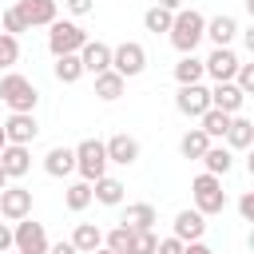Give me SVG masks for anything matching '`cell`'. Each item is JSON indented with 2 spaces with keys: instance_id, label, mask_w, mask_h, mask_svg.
<instances>
[{
  "instance_id": "9",
  "label": "cell",
  "mask_w": 254,
  "mask_h": 254,
  "mask_svg": "<svg viewBox=\"0 0 254 254\" xmlns=\"http://www.w3.org/2000/svg\"><path fill=\"white\" fill-rule=\"evenodd\" d=\"M238 56L230 52V48H214L206 60H202V75H210L214 83H230L234 79V71H238Z\"/></svg>"
},
{
  "instance_id": "28",
  "label": "cell",
  "mask_w": 254,
  "mask_h": 254,
  "mask_svg": "<svg viewBox=\"0 0 254 254\" xmlns=\"http://www.w3.org/2000/svg\"><path fill=\"white\" fill-rule=\"evenodd\" d=\"M175 79H179V87L202 83V60H198V56H183V60L175 64Z\"/></svg>"
},
{
  "instance_id": "25",
  "label": "cell",
  "mask_w": 254,
  "mask_h": 254,
  "mask_svg": "<svg viewBox=\"0 0 254 254\" xmlns=\"http://www.w3.org/2000/svg\"><path fill=\"white\" fill-rule=\"evenodd\" d=\"M123 87H127V79H123V75H115L111 67L95 75V95H99V99H107V103H111V99H119V95H123Z\"/></svg>"
},
{
  "instance_id": "27",
  "label": "cell",
  "mask_w": 254,
  "mask_h": 254,
  "mask_svg": "<svg viewBox=\"0 0 254 254\" xmlns=\"http://www.w3.org/2000/svg\"><path fill=\"white\" fill-rule=\"evenodd\" d=\"M52 71H56V79H60V83H75V79L83 75V64H79V52H75V56H56V64H52Z\"/></svg>"
},
{
  "instance_id": "26",
  "label": "cell",
  "mask_w": 254,
  "mask_h": 254,
  "mask_svg": "<svg viewBox=\"0 0 254 254\" xmlns=\"http://www.w3.org/2000/svg\"><path fill=\"white\" fill-rule=\"evenodd\" d=\"M230 119H234V115H226V111H214V107H210V111H202V115H198V123H202L198 131H202L206 139H222V135H226V127H230Z\"/></svg>"
},
{
  "instance_id": "34",
  "label": "cell",
  "mask_w": 254,
  "mask_h": 254,
  "mask_svg": "<svg viewBox=\"0 0 254 254\" xmlns=\"http://www.w3.org/2000/svg\"><path fill=\"white\" fill-rule=\"evenodd\" d=\"M20 60V44H16V36H4L0 32V67H12Z\"/></svg>"
},
{
  "instance_id": "21",
  "label": "cell",
  "mask_w": 254,
  "mask_h": 254,
  "mask_svg": "<svg viewBox=\"0 0 254 254\" xmlns=\"http://www.w3.org/2000/svg\"><path fill=\"white\" fill-rule=\"evenodd\" d=\"M79 254H91V250H99L103 246V230L95 226V222H79L75 230H71V238H67Z\"/></svg>"
},
{
  "instance_id": "6",
  "label": "cell",
  "mask_w": 254,
  "mask_h": 254,
  "mask_svg": "<svg viewBox=\"0 0 254 254\" xmlns=\"http://www.w3.org/2000/svg\"><path fill=\"white\" fill-rule=\"evenodd\" d=\"M48 246H52L48 230H44V222H32V214L12 226V250L16 254H48Z\"/></svg>"
},
{
  "instance_id": "36",
  "label": "cell",
  "mask_w": 254,
  "mask_h": 254,
  "mask_svg": "<svg viewBox=\"0 0 254 254\" xmlns=\"http://www.w3.org/2000/svg\"><path fill=\"white\" fill-rule=\"evenodd\" d=\"M20 32H28V24L20 20L16 8H8V12H4V36H20Z\"/></svg>"
},
{
  "instance_id": "12",
  "label": "cell",
  "mask_w": 254,
  "mask_h": 254,
  "mask_svg": "<svg viewBox=\"0 0 254 254\" xmlns=\"http://www.w3.org/2000/svg\"><path fill=\"white\" fill-rule=\"evenodd\" d=\"M175 107H179L183 115L198 119L202 111H210V87H202V83H187V87H179V95H175Z\"/></svg>"
},
{
  "instance_id": "18",
  "label": "cell",
  "mask_w": 254,
  "mask_h": 254,
  "mask_svg": "<svg viewBox=\"0 0 254 254\" xmlns=\"http://www.w3.org/2000/svg\"><path fill=\"white\" fill-rule=\"evenodd\" d=\"M222 139H226V151H246V147L254 143V123H250V119H242V115H234Z\"/></svg>"
},
{
  "instance_id": "16",
  "label": "cell",
  "mask_w": 254,
  "mask_h": 254,
  "mask_svg": "<svg viewBox=\"0 0 254 254\" xmlns=\"http://www.w3.org/2000/svg\"><path fill=\"white\" fill-rule=\"evenodd\" d=\"M28 167H32V151H28V147H16V143H4V151H0V171H4L8 179H20V175H28Z\"/></svg>"
},
{
  "instance_id": "39",
  "label": "cell",
  "mask_w": 254,
  "mask_h": 254,
  "mask_svg": "<svg viewBox=\"0 0 254 254\" xmlns=\"http://www.w3.org/2000/svg\"><path fill=\"white\" fill-rule=\"evenodd\" d=\"M64 8H67V12H75V16H87V12L95 8V0H64Z\"/></svg>"
},
{
  "instance_id": "29",
  "label": "cell",
  "mask_w": 254,
  "mask_h": 254,
  "mask_svg": "<svg viewBox=\"0 0 254 254\" xmlns=\"http://www.w3.org/2000/svg\"><path fill=\"white\" fill-rule=\"evenodd\" d=\"M206 147H210V139L194 127V131H187L183 139H179V151H183V159H202L206 155Z\"/></svg>"
},
{
  "instance_id": "5",
  "label": "cell",
  "mask_w": 254,
  "mask_h": 254,
  "mask_svg": "<svg viewBox=\"0 0 254 254\" xmlns=\"http://www.w3.org/2000/svg\"><path fill=\"white\" fill-rule=\"evenodd\" d=\"M190 194H194V210H198V214H218V210L226 206L222 179H214V175H206V171L190 183Z\"/></svg>"
},
{
  "instance_id": "1",
  "label": "cell",
  "mask_w": 254,
  "mask_h": 254,
  "mask_svg": "<svg viewBox=\"0 0 254 254\" xmlns=\"http://www.w3.org/2000/svg\"><path fill=\"white\" fill-rule=\"evenodd\" d=\"M171 44L183 52V56H194V48L202 44V36H206V16L202 12H194V8H179L175 12V20H171Z\"/></svg>"
},
{
  "instance_id": "38",
  "label": "cell",
  "mask_w": 254,
  "mask_h": 254,
  "mask_svg": "<svg viewBox=\"0 0 254 254\" xmlns=\"http://www.w3.org/2000/svg\"><path fill=\"white\" fill-rule=\"evenodd\" d=\"M155 254H183V242L171 234V238H159V246H155Z\"/></svg>"
},
{
  "instance_id": "13",
  "label": "cell",
  "mask_w": 254,
  "mask_h": 254,
  "mask_svg": "<svg viewBox=\"0 0 254 254\" xmlns=\"http://www.w3.org/2000/svg\"><path fill=\"white\" fill-rule=\"evenodd\" d=\"M202 234H206V214H198V210H179L175 214V238L187 246V242H202Z\"/></svg>"
},
{
  "instance_id": "7",
  "label": "cell",
  "mask_w": 254,
  "mask_h": 254,
  "mask_svg": "<svg viewBox=\"0 0 254 254\" xmlns=\"http://www.w3.org/2000/svg\"><path fill=\"white\" fill-rule=\"evenodd\" d=\"M143 67H147V52H143V44L123 40L119 48H111V71H115V75L131 79V75H143Z\"/></svg>"
},
{
  "instance_id": "30",
  "label": "cell",
  "mask_w": 254,
  "mask_h": 254,
  "mask_svg": "<svg viewBox=\"0 0 254 254\" xmlns=\"http://www.w3.org/2000/svg\"><path fill=\"white\" fill-rule=\"evenodd\" d=\"M64 202H67V210H87L91 206V183H71L67 187V194H64Z\"/></svg>"
},
{
  "instance_id": "8",
  "label": "cell",
  "mask_w": 254,
  "mask_h": 254,
  "mask_svg": "<svg viewBox=\"0 0 254 254\" xmlns=\"http://www.w3.org/2000/svg\"><path fill=\"white\" fill-rule=\"evenodd\" d=\"M0 127H4V139H8V143H16V147H28V143L40 135V123H36V115H32V111H12Z\"/></svg>"
},
{
  "instance_id": "4",
  "label": "cell",
  "mask_w": 254,
  "mask_h": 254,
  "mask_svg": "<svg viewBox=\"0 0 254 254\" xmlns=\"http://www.w3.org/2000/svg\"><path fill=\"white\" fill-rule=\"evenodd\" d=\"M71 151H75V171L83 175V183H95V179L107 175V151H103L99 139H83V143L71 147Z\"/></svg>"
},
{
  "instance_id": "14",
  "label": "cell",
  "mask_w": 254,
  "mask_h": 254,
  "mask_svg": "<svg viewBox=\"0 0 254 254\" xmlns=\"http://www.w3.org/2000/svg\"><path fill=\"white\" fill-rule=\"evenodd\" d=\"M79 64H83V71L99 75V71L111 67V48H107L103 40H87V44L79 48Z\"/></svg>"
},
{
  "instance_id": "45",
  "label": "cell",
  "mask_w": 254,
  "mask_h": 254,
  "mask_svg": "<svg viewBox=\"0 0 254 254\" xmlns=\"http://www.w3.org/2000/svg\"><path fill=\"white\" fill-rule=\"evenodd\" d=\"M91 254H115V250H107V246H99V250H91Z\"/></svg>"
},
{
  "instance_id": "24",
  "label": "cell",
  "mask_w": 254,
  "mask_h": 254,
  "mask_svg": "<svg viewBox=\"0 0 254 254\" xmlns=\"http://www.w3.org/2000/svg\"><path fill=\"white\" fill-rule=\"evenodd\" d=\"M202 167H206V175H214V179H222L230 167H234V155L226 151V147H206V155H202Z\"/></svg>"
},
{
  "instance_id": "46",
  "label": "cell",
  "mask_w": 254,
  "mask_h": 254,
  "mask_svg": "<svg viewBox=\"0 0 254 254\" xmlns=\"http://www.w3.org/2000/svg\"><path fill=\"white\" fill-rule=\"evenodd\" d=\"M4 143H8V139H4V127H0V151H4Z\"/></svg>"
},
{
  "instance_id": "44",
  "label": "cell",
  "mask_w": 254,
  "mask_h": 254,
  "mask_svg": "<svg viewBox=\"0 0 254 254\" xmlns=\"http://www.w3.org/2000/svg\"><path fill=\"white\" fill-rule=\"evenodd\" d=\"M4 187H8V175H4V171H0V190H4Z\"/></svg>"
},
{
  "instance_id": "17",
  "label": "cell",
  "mask_w": 254,
  "mask_h": 254,
  "mask_svg": "<svg viewBox=\"0 0 254 254\" xmlns=\"http://www.w3.org/2000/svg\"><path fill=\"white\" fill-rule=\"evenodd\" d=\"M242 103H246V95H242L234 83H214V87H210V107H214V111L238 115V111H242Z\"/></svg>"
},
{
  "instance_id": "19",
  "label": "cell",
  "mask_w": 254,
  "mask_h": 254,
  "mask_svg": "<svg viewBox=\"0 0 254 254\" xmlns=\"http://www.w3.org/2000/svg\"><path fill=\"white\" fill-rule=\"evenodd\" d=\"M44 171H48L52 179L71 175V171H75V151H71V147H52V151L44 155Z\"/></svg>"
},
{
  "instance_id": "10",
  "label": "cell",
  "mask_w": 254,
  "mask_h": 254,
  "mask_svg": "<svg viewBox=\"0 0 254 254\" xmlns=\"http://www.w3.org/2000/svg\"><path fill=\"white\" fill-rule=\"evenodd\" d=\"M0 214L8 222H20L32 214V190L28 187H4L0 190Z\"/></svg>"
},
{
  "instance_id": "41",
  "label": "cell",
  "mask_w": 254,
  "mask_h": 254,
  "mask_svg": "<svg viewBox=\"0 0 254 254\" xmlns=\"http://www.w3.org/2000/svg\"><path fill=\"white\" fill-rule=\"evenodd\" d=\"M183 254H214V250H210L206 242H187V246H183Z\"/></svg>"
},
{
  "instance_id": "20",
  "label": "cell",
  "mask_w": 254,
  "mask_h": 254,
  "mask_svg": "<svg viewBox=\"0 0 254 254\" xmlns=\"http://www.w3.org/2000/svg\"><path fill=\"white\" fill-rule=\"evenodd\" d=\"M155 222H159V214H155L151 202H131V206L123 210V222H119V226H127V230H151Z\"/></svg>"
},
{
  "instance_id": "37",
  "label": "cell",
  "mask_w": 254,
  "mask_h": 254,
  "mask_svg": "<svg viewBox=\"0 0 254 254\" xmlns=\"http://www.w3.org/2000/svg\"><path fill=\"white\" fill-rule=\"evenodd\" d=\"M238 214H242L246 222H254V190H246V194L238 198Z\"/></svg>"
},
{
  "instance_id": "23",
  "label": "cell",
  "mask_w": 254,
  "mask_h": 254,
  "mask_svg": "<svg viewBox=\"0 0 254 254\" xmlns=\"http://www.w3.org/2000/svg\"><path fill=\"white\" fill-rule=\"evenodd\" d=\"M91 198L103 202V206H119V202H123V183L111 179V175H103V179L91 183Z\"/></svg>"
},
{
  "instance_id": "11",
  "label": "cell",
  "mask_w": 254,
  "mask_h": 254,
  "mask_svg": "<svg viewBox=\"0 0 254 254\" xmlns=\"http://www.w3.org/2000/svg\"><path fill=\"white\" fill-rule=\"evenodd\" d=\"M12 8H16L20 20L28 24V32H32V28H48V24H56V0H16Z\"/></svg>"
},
{
  "instance_id": "43",
  "label": "cell",
  "mask_w": 254,
  "mask_h": 254,
  "mask_svg": "<svg viewBox=\"0 0 254 254\" xmlns=\"http://www.w3.org/2000/svg\"><path fill=\"white\" fill-rule=\"evenodd\" d=\"M159 8H167V12H179V8H183V0H159Z\"/></svg>"
},
{
  "instance_id": "2",
  "label": "cell",
  "mask_w": 254,
  "mask_h": 254,
  "mask_svg": "<svg viewBox=\"0 0 254 254\" xmlns=\"http://www.w3.org/2000/svg\"><path fill=\"white\" fill-rule=\"evenodd\" d=\"M0 99H4L12 111H36V99H40V91H36V83H32L28 75H20V71H8V75L0 79Z\"/></svg>"
},
{
  "instance_id": "31",
  "label": "cell",
  "mask_w": 254,
  "mask_h": 254,
  "mask_svg": "<svg viewBox=\"0 0 254 254\" xmlns=\"http://www.w3.org/2000/svg\"><path fill=\"white\" fill-rule=\"evenodd\" d=\"M171 20H175V12H167V8H147V16H143V24H147V32H171Z\"/></svg>"
},
{
  "instance_id": "40",
  "label": "cell",
  "mask_w": 254,
  "mask_h": 254,
  "mask_svg": "<svg viewBox=\"0 0 254 254\" xmlns=\"http://www.w3.org/2000/svg\"><path fill=\"white\" fill-rule=\"evenodd\" d=\"M4 250H12V226L0 222V254H4Z\"/></svg>"
},
{
  "instance_id": "47",
  "label": "cell",
  "mask_w": 254,
  "mask_h": 254,
  "mask_svg": "<svg viewBox=\"0 0 254 254\" xmlns=\"http://www.w3.org/2000/svg\"><path fill=\"white\" fill-rule=\"evenodd\" d=\"M4 254H16V250H4Z\"/></svg>"
},
{
  "instance_id": "33",
  "label": "cell",
  "mask_w": 254,
  "mask_h": 254,
  "mask_svg": "<svg viewBox=\"0 0 254 254\" xmlns=\"http://www.w3.org/2000/svg\"><path fill=\"white\" fill-rule=\"evenodd\" d=\"M155 246H159L155 230H135V238H131V250H127V254H155Z\"/></svg>"
},
{
  "instance_id": "15",
  "label": "cell",
  "mask_w": 254,
  "mask_h": 254,
  "mask_svg": "<svg viewBox=\"0 0 254 254\" xmlns=\"http://www.w3.org/2000/svg\"><path fill=\"white\" fill-rule=\"evenodd\" d=\"M103 151H107V163L131 167V163L139 159V139H131V135H111V139L103 143Z\"/></svg>"
},
{
  "instance_id": "3",
  "label": "cell",
  "mask_w": 254,
  "mask_h": 254,
  "mask_svg": "<svg viewBox=\"0 0 254 254\" xmlns=\"http://www.w3.org/2000/svg\"><path fill=\"white\" fill-rule=\"evenodd\" d=\"M83 44H87V32H83L79 24H71V20L48 24V52H52V56H75Z\"/></svg>"
},
{
  "instance_id": "35",
  "label": "cell",
  "mask_w": 254,
  "mask_h": 254,
  "mask_svg": "<svg viewBox=\"0 0 254 254\" xmlns=\"http://www.w3.org/2000/svg\"><path fill=\"white\" fill-rule=\"evenodd\" d=\"M242 95H250L254 91V64H238V71H234V79H230Z\"/></svg>"
},
{
  "instance_id": "32",
  "label": "cell",
  "mask_w": 254,
  "mask_h": 254,
  "mask_svg": "<svg viewBox=\"0 0 254 254\" xmlns=\"http://www.w3.org/2000/svg\"><path fill=\"white\" fill-rule=\"evenodd\" d=\"M131 238H135V230L115 226V230H107V234H103V246H107V250H115V254H127V250H131Z\"/></svg>"
},
{
  "instance_id": "42",
  "label": "cell",
  "mask_w": 254,
  "mask_h": 254,
  "mask_svg": "<svg viewBox=\"0 0 254 254\" xmlns=\"http://www.w3.org/2000/svg\"><path fill=\"white\" fill-rule=\"evenodd\" d=\"M48 254H79L71 242H56V246H48Z\"/></svg>"
},
{
  "instance_id": "22",
  "label": "cell",
  "mask_w": 254,
  "mask_h": 254,
  "mask_svg": "<svg viewBox=\"0 0 254 254\" xmlns=\"http://www.w3.org/2000/svg\"><path fill=\"white\" fill-rule=\"evenodd\" d=\"M206 36L214 40V48H230V40L238 36V20L234 16H214V20H206Z\"/></svg>"
}]
</instances>
